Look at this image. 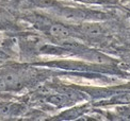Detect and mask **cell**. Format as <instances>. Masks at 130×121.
<instances>
[{
  "mask_svg": "<svg viewBox=\"0 0 130 121\" xmlns=\"http://www.w3.org/2000/svg\"><path fill=\"white\" fill-rule=\"evenodd\" d=\"M83 57H85L86 59H90L92 62H95V63H100V64H105L108 63L109 59H108L105 55L98 53V52H95V51H88L83 53Z\"/></svg>",
  "mask_w": 130,
  "mask_h": 121,
  "instance_id": "cell-8",
  "label": "cell"
},
{
  "mask_svg": "<svg viewBox=\"0 0 130 121\" xmlns=\"http://www.w3.org/2000/svg\"><path fill=\"white\" fill-rule=\"evenodd\" d=\"M12 112V105L9 103H0V115L5 116Z\"/></svg>",
  "mask_w": 130,
  "mask_h": 121,
  "instance_id": "cell-10",
  "label": "cell"
},
{
  "mask_svg": "<svg viewBox=\"0 0 130 121\" xmlns=\"http://www.w3.org/2000/svg\"><path fill=\"white\" fill-rule=\"evenodd\" d=\"M47 32L52 37L58 38V39H63V38H68L72 36V30H70V28L62 24H52L49 27V29L47 30Z\"/></svg>",
  "mask_w": 130,
  "mask_h": 121,
  "instance_id": "cell-2",
  "label": "cell"
},
{
  "mask_svg": "<svg viewBox=\"0 0 130 121\" xmlns=\"http://www.w3.org/2000/svg\"><path fill=\"white\" fill-rule=\"evenodd\" d=\"M29 20L31 21V24L33 25L35 28L40 29V30H44V31H47L49 29V27L53 24L51 18L47 17V16H44V15H32L29 17Z\"/></svg>",
  "mask_w": 130,
  "mask_h": 121,
  "instance_id": "cell-4",
  "label": "cell"
},
{
  "mask_svg": "<svg viewBox=\"0 0 130 121\" xmlns=\"http://www.w3.org/2000/svg\"><path fill=\"white\" fill-rule=\"evenodd\" d=\"M80 1L86 3H102V2H107L108 0H80Z\"/></svg>",
  "mask_w": 130,
  "mask_h": 121,
  "instance_id": "cell-12",
  "label": "cell"
},
{
  "mask_svg": "<svg viewBox=\"0 0 130 121\" xmlns=\"http://www.w3.org/2000/svg\"><path fill=\"white\" fill-rule=\"evenodd\" d=\"M59 16L69 23H79V21L83 20L85 18H89L88 16H90L91 18H93V14L85 12L82 10L78 9H72V8H64L62 10L59 11Z\"/></svg>",
  "mask_w": 130,
  "mask_h": 121,
  "instance_id": "cell-1",
  "label": "cell"
},
{
  "mask_svg": "<svg viewBox=\"0 0 130 121\" xmlns=\"http://www.w3.org/2000/svg\"><path fill=\"white\" fill-rule=\"evenodd\" d=\"M61 42V46L64 47L65 49H68V50H73V51H85L83 49V46L81 45L80 43L76 42V41H73L70 39V37L68 38H63V39H60Z\"/></svg>",
  "mask_w": 130,
  "mask_h": 121,
  "instance_id": "cell-7",
  "label": "cell"
},
{
  "mask_svg": "<svg viewBox=\"0 0 130 121\" xmlns=\"http://www.w3.org/2000/svg\"><path fill=\"white\" fill-rule=\"evenodd\" d=\"M8 89H9V87H8L7 83H5V81L3 79L2 74H0V92L5 91V90H8Z\"/></svg>",
  "mask_w": 130,
  "mask_h": 121,
  "instance_id": "cell-11",
  "label": "cell"
},
{
  "mask_svg": "<svg viewBox=\"0 0 130 121\" xmlns=\"http://www.w3.org/2000/svg\"><path fill=\"white\" fill-rule=\"evenodd\" d=\"M2 76L7 83L8 87L11 89H16L21 85V81H20V76L14 72V71H4L2 73Z\"/></svg>",
  "mask_w": 130,
  "mask_h": 121,
  "instance_id": "cell-5",
  "label": "cell"
},
{
  "mask_svg": "<svg viewBox=\"0 0 130 121\" xmlns=\"http://www.w3.org/2000/svg\"><path fill=\"white\" fill-rule=\"evenodd\" d=\"M47 101L49 102L50 104L58 107H63V106H66L69 104V101H73L68 96H66L65 93L61 92V93H58V95H52L50 97L47 98Z\"/></svg>",
  "mask_w": 130,
  "mask_h": 121,
  "instance_id": "cell-6",
  "label": "cell"
},
{
  "mask_svg": "<svg viewBox=\"0 0 130 121\" xmlns=\"http://www.w3.org/2000/svg\"><path fill=\"white\" fill-rule=\"evenodd\" d=\"M36 7L40 8H52L56 4L53 0H32Z\"/></svg>",
  "mask_w": 130,
  "mask_h": 121,
  "instance_id": "cell-9",
  "label": "cell"
},
{
  "mask_svg": "<svg viewBox=\"0 0 130 121\" xmlns=\"http://www.w3.org/2000/svg\"><path fill=\"white\" fill-rule=\"evenodd\" d=\"M80 33L89 38H98L102 35L104 30L97 24H84L80 27Z\"/></svg>",
  "mask_w": 130,
  "mask_h": 121,
  "instance_id": "cell-3",
  "label": "cell"
}]
</instances>
